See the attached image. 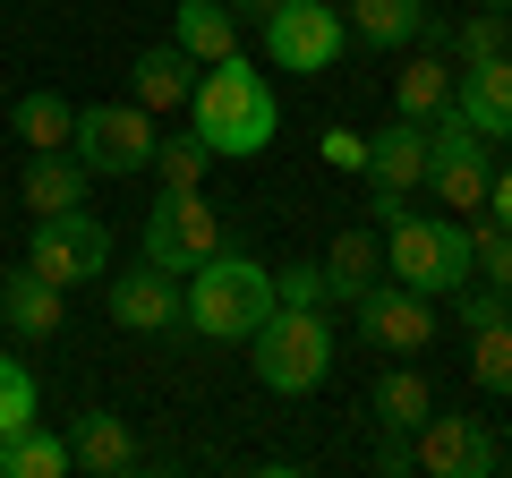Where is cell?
I'll list each match as a JSON object with an SVG mask.
<instances>
[{"label":"cell","instance_id":"cell-1","mask_svg":"<svg viewBox=\"0 0 512 478\" xmlns=\"http://www.w3.org/2000/svg\"><path fill=\"white\" fill-rule=\"evenodd\" d=\"M188 137H197L214 163H248L282 137V94L274 77H256L248 60H205L197 86H188Z\"/></svg>","mask_w":512,"mask_h":478},{"label":"cell","instance_id":"cell-2","mask_svg":"<svg viewBox=\"0 0 512 478\" xmlns=\"http://www.w3.org/2000/svg\"><path fill=\"white\" fill-rule=\"evenodd\" d=\"M274 265L248 257V248H214L197 274H180V325L205 342H248L265 316H274Z\"/></svg>","mask_w":512,"mask_h":478},{"label":"cell","instance_id":"cell-3","mask_svg":"<svg viewBox=\"0 0 512 478\" xmlns=\"http://www.w3.org/2000/svg\"><path fill=\"white\" fill-rule=\"evenodd\" d=\"M384 274L393 282H410V291H427V299H453L461 282H478L470 274V222H453V214H393L384 222Z\"/></svg>","mask_w":512,"mask_h":478},{"label":"cell","instance_id":"cell-4","mask_svg":"<svg viewBox=\"0 0 512 478\" xmlns=\"http://www.w3.org/2000/svg\"><path fill=\"white\" fill-rule=\"evenodd\" d=\"M248 368L265 393H316L333 376V325L325 308H274L248 333Z\"/></svg>","mask_w":512,"mask_h":478},{"label":"cell","instance_id":"cell-5","mask_svg":"<svg viewBox=\"0 0 512 478\" xmlns=\"http://www.w3.org/2000/svg\"><path fill=\"white\" fill-rule=\"evenodd\" d=\"M154 111L137 103H86L69 129V154L94 171V180H137V171H154Z\"/></svg>","mask_w":512,"mask_h":478},{"label":"cell","instance_id":"cell-6","mask_svg":"<svg viewBox=\"0 0 512 478\" xmlns=\"http://www.w3.org/2000/svg\"><path fill=\"white\" fill-rule=\"evenodd\" d=\"M487 180H495V146L461 120V111H436L427 120V197L444 214H478L487 205Z\"/></svg>","mask_w":512,"mask_h":478},{"label":"cell","instance_id":"cell-7","mask_svg":"<svg viewBox=\"0 0 512 478\" xmlns=\"http://www.w3.org/2000/svg\"><path fill=\"white\" fill-rule=\"evenodd\" d=\"M26 274L60 282V291L103 282V274H111V231H103V214H86V205H69V214H35V231H26Z\"/></svg>","mask_w":512,"mask_h":478},{"label":"cell","instance_id":"cell-8","mask_svg":"<svg viewBox=\"0 0 512 478\" xmlns=\"http://www.w3.org/2000/svg\"><path fill=\"white\" fill-rule=\"evenodd\" d=\"M137 248H146V265H163V274H197L214 248H231L222 239V214L197 197V188H163L146 214V231H137Z\"/></svg>","mask_w":512,"mask_h":478},{"label":"cell","instance_id":"cell-9","mask_svg":"<svg viewBox=\"0 0 512 478\" xmlns=\"http://www.w3.org/2000/svg\"><path fill=\"white\" fill-rule=\"evenodd\" d=\"M256 26H265V60L291 77H325L350 52V18L333 0H282L274 18H256Z\"/></svg>","mask_w":512,"mask_h":478},{"label":"cell","instance_id":"cell-10","mask_svg":"<svg viewBox=\"0 0 512 478\" xmlns=\"http://www.w3.org/2000/svg\"><path fill=\"white\" fill-rule=\"evenodd\" d=\"M410 470H427V478H495L504 470V444H495V427L470 419V410H427V427L410 436Z\"/></svg>","mask_w":512,"mask_h":478},{"label":"cell","instance_id":"cell-11","mask_svg":"<svg viewBox=\"0 0 512 478\" xmlns=\"http://www.w3.org/2000/svg\"><path fill=\"white\" fill-rule=\"evenodd\" d=\"M350 316H359V342L367 350H393V359H410V350H436V299L410 291V282H367L359 299H350Z\"/></svg>","mask_w":512,"mask_h":478},{"label":"cell","instance_id":"cell-12","mask_svg":"<svg viewBox=\"0 0 512 478\" xmlns=\"http://www.w3.org/2000/svg\"><path fill=\"white\" fill-rule=\"evenodd\" d=\"M103 308H111V325H128V333H171L180 325V274H163V265L103 274Z\"/></svg>","mask_w":512,"mask_h":478},{"label":"cell","instance_id":"cell-13","mask_svg":"<svg viewBox=\"0 0 512 478\" xmlns=\"http://www.w3.org/2000/svg\"><path fill=\"white\" fill-rule=\"evenodd\" d=\"M453 111L487 137V146H512V52L453 69Z\"/></svg>","mask_w":512,"mask_h":478},{"label":"cell","instance_id":"cell-14","mask_svg":"<svg viewBox=\"0 0 512 478\" xmlns=\"http://www.w3.org/2000/svg\"><path fill=\"white\" fill-rule=\"evenodd\" d=\"M367 188H393V197H419L427 188V120H393V129L367 137Z\"/></svg>","mask_w":512,"mask_h":478},{"label":"cell","instance_id":"cell-15","mask_svg":"<svg viewBox=\"0 0 512 478\" xmlns=\"http://www.w3.org/2000/svg\"><path fill=\"white\" fill-rule=\"evenodd\" d=\"M69 461L94 478H128V470H146V444H137V427L120 419V410H86V419L69 427Z\"/></svg>","mask_w":512,"mask_h":478},{"label":"cell","instance_id":"cell-16","mask_svg":"<svg viewBox=\"0 0 512 478\" xmlns=\"http://www.w3.org/2000/svg\"><path fill=\"white\" fill-rule=\"evenodd\" d=\"M367 410H376V427H384V436H419V427H427V410H436V376H427V368H410V359H393V368L376 376V393H367Z\"/></svg>","mask_w":512,"mask_h":478},{"label":"cell","instance_id":"cell-17","mask_svg":"<svg viewBox=\"0 0 512 478\" xmlns=\"http://www.w3.org/2000/svg\"><path fill=\"white\" fill-rule=\"evenodd\" d=\"M188 86H197V60H188L180 43H154V52H137V69H128V103L137 111H188Z\"/></svg>","mask_w":512,"mask_h":478},{"label":"cell","instance_id":"cell-18","mask_svg":"<svg viewBox=\"0 0 512 478\" xmlns=\"http://www.w3.org/2000/svg\"><path fill=\"white\" fill-rule=\"evenodd\" d=\"M86 180H94V171L77 163L69 146H60V154H26L18 197H26V214H69V205H86Z\"/></svg>","mask_w":512,"mask_h":478},{"label":"cell","instance_id":"cell-19","mask_svg":"<svg viewBox=\"0 0 512 478\" xmlns=\"http://www.w3.org/2000/svg\"><path fill=\"white\" fill-rule=\"evenodd\" d=\"M171 43H180L188 60H231L239 52V18H231V0H180L171 9Z\"/></svg>","mask_w":512,"mask_h":478},{"label":"cell","instance_id":"cell-20","mask_svg":"<svg viewBox=\"0 0 512 478\" xmlns=\"http://www.w3.org/2000/svg\"><path fill=\"white\" fill-rule=\"evenodd\" d=\"M0 316L26 333V342H52L60 325H69V291L43 274H9V291H0Z\"/></svg>","mask_w":512,"mask_h":478},{"label":"cell","instance_id":"cell-21","mask_svg":"<svg viewBox=\"0 0 512 478\" xmlns=\"http://www.w3.org/2000/svg\"><path fill=\"white\" fill-rule=\"evenodd\" d=\"M316 265H325L333 299L350 308V299H359L367 282H384V231H333V248H325Z\"/></svg>","mask_w":512,"mask_h":478},{"label":"cell","instance_id":"cell-22","mask_svg":"<svg viewBox=\"0 0 512 478\" xmlns=\"http://www.w3.org/2000/svg\"><path fill=\"white\" fill-rule=\"evenodd\" d=\"M342 18H350V35H359V43H376V52H402V43L427 35V0H350Z\"/></svg>","mask_w":512,"mask_h":478},{"label":"cell","instance_id":"cell-23","mask_svg":"<svg viewBox=\"0 0 512 478\" xmlns=\"http://www.w3.org/2000/svg\"><path fill=\"white\" fill-rule=\"evenodd\" d=\"M9 129L26 137V154H60L69 129H77V103L69 94H18V103H9Z\"/></svg>","mask_w":512,"mask_h":478},{"label":"cell","instance_id":"cell-24","mask_svg":"<svg viewBox=\"0 0 512 478\" xmlns=\"http://www.w3.org/2000/svg\"><path fill=\"white\" fill-rule=\"evenodd\" d=\"M393 103H402V120H436V111H453V60H444V52L402 60V77H393Z\"/></svg>","mask_w":512,"mask_h":478},{"label":"cell","instance_id":"cell-25","mask_svg":"<svg viewBox=\"0 0 512 478\" xmlns=\"http://www.w3.org/2000/svg\"><path fill=\"white\" fill-rule=\"evenodd\" d=\"M77 461H69V436H52V427H18V436L0 444V478H69Z\"/></svg>","mask_w":512,"mask_h":478},{"label":"cell","instance_id":"cell-26","mask_svg":"<svg viewBox=\"0 0 512 478\" xmlns=\"http://www.w3.org/2000/svg\"><path fill=\"white\" fill-rule=\"evenodd\" d=\"M470 376L487 393H512V308L495 325H470Z\"/></svg>","mask_w":512,"mask_h":478},{"label":"cell","instance_id":"cell-27","mask_svg":"<svg viewBox=\"0 0 512 478\" xmlns=\"http://www.w3.org/2000/svg\"><path fill=\"white\" fill-rule=\"evenodd\" d=\"M35 410H43V393H35V376L0 350V444L18 436V427H35Z\"/></svg>","mask_w":512,"mask_h":478},{"label":"cell","instance_id":"cell-28","mask_svg":"<svg viewBox=\"0 0 512 478\" xmlns=\"http://www.w3.org/2000/svg\"><path fill=\"white\" fill-rule=\"evenodd\" d=\"M470 274H487L495 291L512 299V231H504V222H487V214L470 222Z\"/></svg>","mask_w":512,"mask_h":478},{"label":"cell","instance_id":"cell-29","mask_svg":"<svg viewBox=\"0 0 512 478\" xmlns=\"http://www.w3.org/2000/svg\"><path fill=\"white\" fill-rule=\"evenodd\" d=\"M453 52H461V69H470V60L512 52V9H478L470 26H453Z\"/></svg>","mask_w":512,"mask_h":478},{"label":"cell","instance_id":"cell-30","mask_svg":"<svg viewBox=\"0 0 512 478\" xmlns=\"http://www.w3.org/2000/svg\"><path fill=\"white\" fill-rule=\"evenodd\" d=\"M205 171H214V154H205L197 137H163V146H154V180L163 188H197Z\"/></svg>","mask_w":512,"mask_h":478},{"label":"cell","instance_id":"cell-31","mask_svg":"<svg viewBox=\"0 0 512 478\" xmlns=\"http://www.w3.org/2000/svg\"><path fill=\"white\" fill-rule=\"evenodd\" d=\"M274 299L282 308H333V282L325 265H274Z\"/></svg>","mask_w":512,"mask_h":478},{"label":"cell","instance_id":"cell-32","mask_svg":"<svg viewBox=\"0 0 512 478\" xmlns=\"http://www.w3.org/2000/svg\"><path fill=\"white\" fill-rule=\"evenodd\" d=\"M316 154H325L333 171H367V137L359 129H325V137H316Z\"/></svg>","mask_w":512,"mask_h":478},{"label":"cell","instance_id":"cell-33","mask_svg":"<svg viewBox=\"0 0 512 478\" xmlns=\"http://www.w3.org/2000/svg\"><path fill=\"white\" fill-rule=\"evenodd\" d=\"M478 214H487V222H504V231H512V163H504V171L487 180V205H478Z\"/></svg>","mask_w":512,"mask_h":478},{"label":"cell","instance_id":"cell-34","mask_svg":"<svg viewBox=\"0 0 512 478\" xmlns=\"http://www.w3.org/2000/svg\"><path fill=\"white\" fill-rule=\"evenodd\" d=\"M282 0H231V18H274Z\"/></svg>","mask_w":512,"mask_h":478},{"label":"cell","instance_id":"cell-35","mask_svg":"<svg viewBox=\"0 0 512 478\" xmlns=\"http://www.w3.org/2000/svg\"><path fill=\"white\" fill-rule=\"evenodd\" d=\"M478 9H512V0H478Z\"/></svg>","mask_w":512,"mask_h":478}]
</instances>
